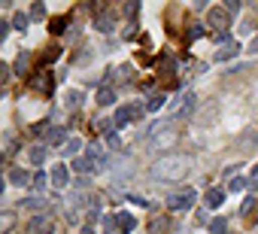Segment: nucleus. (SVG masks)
<instances>
[{"label":"nucleus","instance_id":"f3484780","mask_svg":"<svg viewBox=\"0 0 258 234\" xmlns=\"http://www.w3.org/2000/svg\"><path fill=\"white\" fill-rule=\"evenodd\" d=\"M246 183H249V180H246V177H234V180H231V186H228V189H231V192H243V189H246Z\"/></svg>","mask_w":258,"mask_h":234},{"label":"nucleus","instance_id":"dca6fc26","mask_svg":"<svg viewBox=\"0 0 258 234\" xmlns=\"http://www.w3.org/2000/svg\"><path fill=\"white\" fill-rule=\"evenodd\" d=\"M73 170L88 173V170H91V158H76V161H73Z\"/></svg>","mask_w":258,"mask_h":234},{"label":"nucleus","instance_id":"4468645a","mask_svg":"<svg viewBox=\"0 0 258 234\" xmlns=\"http://www.w3.org/2000/svg\"><path fill=\"white\" fill-rule=\"evenodd\" d=\"M161 106H164V94H152V97L146 100V109H149V112H155V109H161Z\"/></svg>","mask_w":258,"mask_h":234},{"label":"nucleus","instance_id":"7ed1b4c3","mask_svg":"<svg viewBox=\"0 0 258 234\" xmlns=\"http://www.w3.org/2000/svg\"><path fill=\"white\" fill-rule=\"evenodd\" d=\"M191 207H195V192L191 189H182V192L167 198V210H173V213H182V210H191Z\"/></svg>","mask_w":258,"mask_h":234},{"label":"nucleus","instance_id":"6e6552de","mask_svg":"<svg viewBox=\"0 0 258 234\" xmlns=\"http://www.w3.org/2000/svg\"><path fill=\"white\" fill-rule=\"evenodd\" d=\"M173 143V131L167 128V131H158V134H152V146H158V149H164V146H170Z\"/></svg>","mask_w":258,"mask_h":234},{"label":"nucleus","instance_id":"f257e3e1","mask_svg":"<svg viewBox=\"0 0 258 234\" xmlns=\"http://www.w3.org/2000/svg\"><path fill=\"white\" fill-rule=\"evenodd\" d=\"M191 170V158L188 155H164L152 164L155 180H182Z\"/></svg>","mask_w":258,"mask_h":234},{"label":"nucleus","instance_id":"bb28decb","mask_svg":"<svg viewBox=\"0 0 258 234\" xmlns=\"http://www.w3.org/2000/svg\"><path fill=\"white\" fill-rule=\"evenodd\" d=\"M79 234H94V231H91V228H82V231H79Z\"/></svg>","mask_w":258,"mask_h":234},{"label":"nucleus","instance_id":"b1692460","mask_svg":"<svg viewBox=\"0 0 258 234\" xmlns=\"http://www.w3.org/2000/svg\"><path fill=\"white\" fill-rule=\"evenodd\" d=\"M106 143H109L112 149H118V137H115V134H106Z\"/></svg>","mask_w":258,"mask_h":234},{"label":"nucleus","instance_id":"aec40b11","mask_svg":"<svg viewBox=\"0 0 258 234\" xmlns=\"http://www.w3.org/2000/svg\"><path fill=\"white\" fill-rule=\"evenodd\" d=\"M25 207H28V210H40L43 201H40V198H34V201H22V210H25Z\"/></svg>","mask_w":258,"mask_h":234},{"label":"nucleus","instance_id":"6ab92c4d","mask_svg":"<svg viewBox=\"0 0 258 234\" xmlns=\"http://www.w3.org/2000/svg\"><path fill=\"white\" fill-rule=\"evenodd\" d=\"M79 146H82V143L73 137V140H67V143H64V152H67V155H76V152H79Z\"/></svg>","mask_w":258,"mask_h":234},{"label":"nucleus","instance_id":"f03ea898","mask_svg":"<svg viewBox=\"0 0 258 234\" xmlns=\"http://www.w3.org/2000/svg\"><path fill=\"white\" fill-rule=\"evenodd\" d=\"M140 115H143V106H140V103H124V106L115 109V119H112V122H115L118 128H124V125H131L134 119H140Z\"/></svg>","mask_w":258,"mask_h":234},{"label":"nucleus","instance_id":"412c9836","mask_svg":"<svg viewBox=\"0 0 258 234\" xmlns=\"http://www.w3.org/2000/svg\"><path fill=\"white\" fill-rule=\"evenodd\" d=\"M210 231H213V234H225V222H222V219H219V222H213V228H210Z\"/></svg>","mask_w":258,"mask_h":234},{"label":"nucleus","instance_id":"5701e85b","mask_svg":"<svg viewBox=\"0 0 258 234\" xmlns=\"http://www.w3.org/2000/svg\"><path fill=\"white\" fill-rule=\"evenodd\" d=\"M34 186H37V189H46V177H43V173H37V177H34Z\"/></svg>","mask_w":258,"mask_h":234},{"label":"nucleus","instance_id":"0eeeda50","mask_svg":"<svg viewBox=\"0 0 258 234\" xmlns=\"http://www.w3.org/2000/svg\"><path fill=\"white\" fill-rule=\"evenodd\" d=\"M67 180H70V177H67V164H55V167H52V186H55V189H64Z\"/></svg>","mask_w":258,"mask_h":234},{"label":"nucleus","instance_id":"a211bd4d","mask_svg":"<svg viewBox=\"0 0 258 234\" xmlns=\"http://www.w3.org/2000/svg\"><path fill=\"white\" fill-rule=\"evenodd\" d=\"M79 103H82V91H70V94H67V106L73 109V106H79Z\"/></svg>","mask_w":258,"mask_h":234},{"label":"nucleus","instance_id":"20e7f679","mask_svg":"<svg viewBox=\"0 0 258 234\" xmlns=\"http://www.w3.org/2000/svg\"><path fill=\"white\" fill-rule=\"evenodd\" d=\"M207 22H210V28L225 31V28H228V22H231V16H228V10H225V7H213V10H210V16H207Z\"/></svg>","mask_w":258,"mask_h":234},{"label":"nucleus","instance_id":"f8f14e48","mask_svg":"<svg viewBox=\"0 0 258 234\" xmlns=\"http://www.w3.org/2000/svg\"><path fill=\"white\" fill-rule=\"evenodd\" d=\"M237 52H240V49H237V46H234V43H228V46H225V49H222V52H216V61H228V58H234V55H237Z\"/></svg>","mask_w":258,"mask_h":234},{"label":"nucleus","instance_id":"2eb2a0df","mask_svg":"<svg viewBox=\"0 0 258 234\" xmlns=\"http://www.w3.org/2000/svg\"><path fill=\"white\" fill-rule=\"evenodd\" d=\"M34 164H43L46 161V146H37V149H31V155H28Z\"/></svg>","mask_w":258,"mask_h":234},{"label":"nucleus","instance_id":"ddd939ff","mask_svg":"<svg viewBox=\"0 0 258 234\" xmlns=\"http://www.w3.org/2000/svg\"><path fill=\"white\" fill-rule=\"evenodd\" d=\"M34 88H40V91H49V88H52V76H49V73L37 76V79H34Z\"/></svg>","mask_w":258,"mask_h":234},{"label":"nucleus","instance_id":"9b49d317","mask_svg":"<svg viewBox=\"0 0 258 234\" xmlns=\"http://www.w3.org/2000/svg\"><path fill=\"white\" fill-rule=\"evenodd\" d=\"M112 100H115V91H112L109 85H103V88L97 91V103H100V106H109Z\"/></svg>","mask_w":258,"mask_h":234},{"label":"nucleus","instance_id":"423d86ee","mask_svg":"<svg viewBox=\"0 0 258 234\" xmlns=\"http://www.w3.org/2000/svg\"><path fill=\"white\" fill-rule=\"evenodd\" d=\"M204 204H207V210H219V207L225 204V192H222V189H210L207 198H204Z\"/></svg>","mask_w":258,"mask_h":234},{"label":"nucleus","instance_id":"1a4fd4ad","mask_svg":"<svg viewBox=\"0 0 258 234\" xmlns=\"http://www.w3.org/2000/svg\"><path fill=\"white\" fill-rule=\"evenodd\" d=\"M46 143H49V146H61V143H67V131H61V128H52V131L46 134Z\"/></svg>","mask_w":258,"mask_h":234},{"label":"nucleus","instance_id":"39448f33","mask_svg":"<svg viewBox=\"0 0 258 234\" xmlns=\"http://www.w3.org/2000/svg\"><path fill=\"white\" fill-rule=\"evenodd\" d=\"M188 103H191V91H182V94H176V97L170 100V115H182V112L188 109Z\"/></svg>","mask_w":258,"mask_h":234},{"label":"nucleus","instance_id":"393cba45","mask_svg":"<svg viewBox=\"0 0 258 234\" xmlns=\"http://www.w3.org/2000/svg\"><path fill=\"white\" fill-rule=\"evenodd\" d=\"M191 37H195V40H198V37H204V28H201V25H195V28H191Z\"/></svg>","mask_w":258,"mask_h":234},{"label":"nucleus","instance_id":"9d476101","mask_svg":"<svg viewBox=\"0 0 258 234\" xmlns=\"http://www.w3.org/2000/svg\"><path fill=\"white\" fill-rule=\"evenodd\" d=\"M10 183H13V186H28V183H31V173L16 167V170H10Z\"/></svg>","mask_w":258,"mask_h":234},{"label":"nucleus","instance_id":"a878e982","mask_svg":"<svg viewBox=\"0 0 258 234\" xmlns=\"http://www.w3.org/2000/svg\"><path fill=\"white\" fill-rule=\"evenodd\" d=\"M252 183H258V167H255V173H252Z\"/></svg>","mask_w":258,"mask_h":234},{"label":"nucleus","instance_id":"4be33fe9","mask_svg":"<svg viewBox=\"0 0 258 234\" xmlns=\"http://www.w3.org/2000/svg\"><path fill=\"white\" fill-rule=\"evenodd\" d=\"M16 28L25 31V28H28V16H16Z\"/></svg>","mask_w":258,"mask_h":234}]
</instances>
